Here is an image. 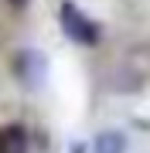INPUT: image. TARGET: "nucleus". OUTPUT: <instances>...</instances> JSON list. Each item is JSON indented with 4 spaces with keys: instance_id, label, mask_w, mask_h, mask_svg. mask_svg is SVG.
Wrapping results in <instances>:
<instances>
[{
    "instance_id": "f257e3e1",
    "label": "nucleus",
    "mask_w": 150,
    "mask_h": 153,
    "mask_svg": "<svg viewBox=\"0 0 150 153\" xmlns=\"http://www.w3.org/2000/svg\"><path fill=\"white\" fill-rule=\"evenodd\" d=\"M58 24H61V31H65L75 44H85V48L99 44V27H96L75 4H61L58 7Z\"/></svg>"
},
{
    "instance_id": "f03ea898",
    "label": "nucleus",
    "mask_w": 150,
    "mask_h": 153,
    "mask_svg": "<svg viewBox=\"0 0 150 153\" xmlns=\"http://www.w3.org/2000/svg\"><path fill=\"white\" fill-rule=\"evenodd\" d=\"M17 78H21L28 88L41 85V82H45V55H38V51H24V55L17 58Z\"/></svg>"
},
{
    "instance_id": "7ed1b4c3",
    "label": "nucleus",
    "mask_w": 150,
    "mask_h": 153,
    "mask_svg": "<svg viewBox=\"0 0 150 153\" xmlns=\"http://www.w3.org/2000/svg\"><path fill=\"white\" fill-rule=\"evenodd\" d=\"M0 153H28V129L21 123L0 129Z\"/></svg>"
},
{
    "instance_id": "20e7f679",
    "label": "nucleus",
    "mask_w": 150,
    "mask_h": 153,
    "mask_svg": "<svg viewBox=\"0 0 150 153\" xmlns=\"http://www.w3.org/2000/svg\"><path fill=\"white\" fill-rule=\"evenodd\" d=\"M126 150V140H123V133H102L99 140H96L92 153H123Z\"/></svg>"
},
{
    "instance_id": "39448f33",
    "label": "nucleus",
    "mask_w": 150,
    "mask_h": 153,
    "mask_svg": "<svg viewBox=\"0 0 150 153\" xmlns=\"http://www.w3.org/2000/svg\"><path fill=\"white\" fill-rule=\"evenodd\" d=\"M10 7H28V0H7Z\"/></svg>"
}]
</instances>
